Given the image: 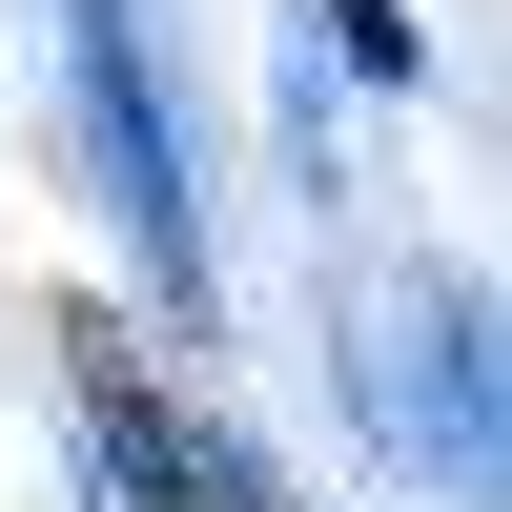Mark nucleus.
<instances>
[{
	"label": "nucleus",
	"instance_id": "f257e3e1",
	"mask_svg": "<svg viewBox=\"0 0 512 512\" xmlns=\"http://www.w3.org/2000/svg\"><path fill=\"white\" fill-rule=\"evenodd\" d=\"M62 62H82V123H103L123 226H144L164 308H185V287H205V226H185V144H164V82H144V41H123V0H62Z\"/></svg>",
	"mask_w": 512,
	"mask_h": 512
}]
</instances>
